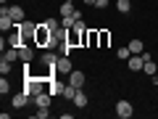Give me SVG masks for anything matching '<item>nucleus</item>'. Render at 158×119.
I'll return each instance as SVG.
<instances>
[{"instance_id": "1", "label": "nucleus", "mask_w": 158, "mask_h": 119, "mask_svg": "<svg viewBox=\"0 0 158 119\" xmlns=\"http://www.w3.org/2000/svg\"><path fill=\"white\" fill-rule=\"evenodd\" d=\"M53 77V74H50ZM50 77H34V74H27V77H24V90L29 93V98H37L40 93H45L48 87H50Z\"/></svg>"}, {"instance_id": "2", "label": "nucleus", "mask_w": 158, "mask_h": 119, "mask_svg": "<svg viewBox=\"0 0 158 119\" xmlns=\"http://www.w3.org/2000/svg\"><path fill=\"white\" fill-rule=\"evenodd\" d=\"M132 114H135V106H132L129 101H118L116 103V117L118 119H129Z\"/></svg>"}, {"instance_id": "3", "label": "nucleus", "mask_w": 158, "mask_h": 119, "mask_svg": "<svg viewBox=\"0 0 158 119\" xmlns=\"http://www.w3.org/2000/svg\"><path fill=\"white\" fill-rule=\"evenodd\" d=\"M56 72H58V74H66V77H69V74L74 72L71 58H69V56H58V61H56Z\"/></svg>"}, {"instance_id": "4", "label": "nucleus", "mask_w": 158, "mask_h": 119, "mask_svg": "<svg viewBox=\"0 0 158 119\" xmlns=\"http://www.w3.org/2000/svg\"><path fill=\"white\" fill-rule=\"evenodd\" d=\"M29 101H32V98H29V93H27V90H21V93H16V95L11 98V103H13V108H24V106H27Z\"/></svg>"}, {"instance_id": "5", "label": "nucleus", "mask_w": 158, "mask_h": 119, "mask_svg": "<svg viewBox=\"0 0 158 119\" xmlns=\"http://www.w3.org/2000/svg\"><path fill=\"white\" fill-rule=\"evenodd\" d=\"M69 85H74V87H85V72L74 69V72L69 74Z\"/></svg>"}, {"instance_id": "6", "label": "nucleus", "mask_w": 158, "mask_h": 119, "mask_svg": "<svg viewBox=\"0 0 158 119\" xmlns=\"http://www.w3.org/2000/svg\"><path fill=\"white\" fill-rule=\"evenodd\" d=\"M63 82L61 79H56V77H50V87H48V93H50V95H63Z\"/></svg>"}, {"instance_id": "7", "label": "nucleus", "mask_w": 158, "mask_h": 119, "mask_svg": "<svg viewBox=\"0 0 158 119\" xmlns=\"http://www.w3.org/2000/svg\"><path fill=\"white\" fill-rule=\"evenodd\" d=\"M8 16H11L16 24H21L24 21V8L21 6H8Z\"/></svg>"}, {"instance_id": "8", "label": "nucleus", "mask_w": 158, "mask_h": 119, "mask_svg": "<svg viewBox=\"0 0 158 119\" xmlns=\"http://www.w3.org/2000/svg\"><path fill=\"white\" fill-rule=\"evenodd\" d=\"M87 103H90V98H87V93L82 90V87H79V90H77V95H74V106H77V108H85Z\"/></svg>"}, {"instance_id": "9", "label": "nucleus", "mask_w": 158, "mask_h": 119, "mask_svg": "<svg viewBox=\"0 0 158 119\" xmlns=\"http://www.w3.org/2000/svg\"><path fill=\"white\" fill-rule=\"evenodd\" d=\"M40 61L45 64L48 69H53V66H56V61H58V56H56V53H53V51H45V53H42V56H40Z\"/></svg>"}, {"instance_id": "10", "label": "nucleus", "mask_w": 158, "mask_h": 119, "mask_svg": "<svg viewBox=\"0 0 158 119\" xmlns=\"http://www.w3.org/2000/svg\"><path fill=\"white\" fill-rule=\"evenodd\" d=\"M19 56H21V61H24V64H29V61L34 58V51H32V45H29V42H27V45H21V48H19Z\"/></svg>"}, {"instance_id": "11", "label": "nucleus", "mask_w": 158, "mask_h": 119, "mask_svg": "<svg viewBox=\"0 0 158 119\" xmlns=\"http://www.w3.org/2000/svg\"><path fill=\"white\" fill-rule=\"evenodd\" d=\"M50 98H53V95H50L48 90H45V93H40V95L34 98V106H37V108H40V106H50Z\"/></svg>"}, {"instance_id": "12", "label": "nucleus", "mask_w": 158, "mask_h": 119, "mask_svg": "<svg viewBox=\"0 0 158 119\" xmlns=\"http://www.w3.org/2000/svg\"><path fill=\"white\" fill-rule=\"evenodd\" d=\"M3 58H8V61H21V56H19V48H6V53H3Z\"/></svg>"}, {"instance_id": "13", "label": "nucleus", "mask_w": 158, "mask_h": 119, "mask_svg": "<svg viewBox=\"0 0 158 119\" xmlns=\"http://www.w3.org/2000/svg\"><path fill=\"white\" fill-rule=\"evenodd\" d=\"M116 11L118 13H129L132 11V0H116Z\"/></svg>"}, {"instance_id": "14", "label": "nucleus", "mask_w": 158, "mask_h": 119, "mask_svg": "<svg viewBox=\"0 0 158 119\" xmlns=\"http://www.w3.org/2000/svg\"><path fill=\"white\" fill-rule=\"evenodd\" d=\"M77 90H79V87H74V85H69V82H66V87H63V98H66V101H74Z\"/></svg>"}, {"instance_id": "15", "label": "nucleus", "mask_w": 158, "mask_h": 119, "mask_svg": "<svg viewBox=\"0 0 158 119\" xmlns=\"http://www.w3.org/2000/svg\"><path fill=\"white\" fill-rule=\"evenodd\" d=\"M129 51H132V53H145V45H142V40H132V42H129Z\"/></svg>"}, {"instance_id": "16", "label": "nucleus", "mask_w": 158, "mask_h": 119, "mask_svg": "<svg viewBox=\"0 0 158 119\" xmlns=\"http://www.w3.org/2000/svg\"><path fill=\"white\" fill-rule=\"evenodd\" d=\"M142 72H145V74H150V77H153V74L158 72V69H156V61H153V58H148V61H145V66H142Z\"/></svg>"}, {"instance_id": "17", "label": "nucleus", "mask_w": 158, "mask_h": 119, "mask_svg": "<svg viewBox=\"0 0 158 119\" xmlns=\"http://www.w3.org/2000/svg\"><path fill=\"white\" fill-rule=\"evenodd\" d=\"M61 27L74 29V27H77V19H74V16H61Z\"/></svg>"}, {"instance_id": "18", "label": "nucleus", "mask_w": 158, "mask_h": 119, "mask_svg": "<svg viewBox=\"0 0 158 119\" xmlns=\"http://www.w3.org/2000/svg\"><path fill=\"white\" fill-rule=\"evenodd\" d=\"M34 117H37V119H48V117H50V106H40L37 111H34Z\"/></svg>"}, {"instance_id": "19", "label": "nucleus", "mask_w": 158, "mask_h": 119, "mask_svg": "<svg viewBox=\"0 0 158 119\" xmlns=\"http://www.w3.org/2000/svg\"><path fill=\"white\" fill-rule=\"evenodd\" d=\"M108 42H111V32L108 29H100V48H108Z\"/></svg>"}, {"instance_id": "20", "label": "nucleus", "mask_w": 158, "mask_h": 119, "mask_svg": "<svg viewBox=\"0 0 158 119\" xmlns=\"http://www.w3.org/2000/svg\"><path fill=\"white\" fill-rule=\"evenodd\" d=\"M71 13H74V6H71V0H66L61 6V16H71Z\"/></svg>"}, {"instance_id": "21", "label": "nucleus", "mask_w": 158, "mask_h": 119, "mask_svg": "<svg viewBox=\"0 0 158 119\" xmlns=\"http://www.w3.org/2000/svg\"><path fill=\"white\" fill-rule=\"evenodd\" d=\"M116 56L121 58V61H127V58L132 56V51H129V45H127V48H118V51H116Z\"/></svg>"}, {"instance_id": "22", "label": "nucleus", "mask_w": 158, "mask_h": 119, "mask_svg": "<svg viewBox=\"0 0 158 119\" xmlns=\"http://www.w3.org/2000/svg\"><path fill=\"white\" fill-rule=\"evenodd\" d=\"M0 93H3V95H6V93H11V85H8L6 74H3V79H0Z\"/></svg>"}, {"instance_id": "23", "label": "nucleus", "mask_w": 158, "mask_h": 119, "mask_svg": "<svg viewBox=\"0 0 158 119\" xmlns=\"http://www.w3.org/2000/svg\"><path fill=\"white\" fill-rule=\"evenodd\" d=\"M0 72H3V74L11 72V61H8V58H0Z\"/></svg>"}, {"instance_id": "24", "label": "nucleus", "mask_w": 158, "mask_h": 119, "mask_svg": "<svg viewBox=\"0 0 158 119\" xmlns=\"http://www.w3.org/2000/svg\"><path fill=\"white\" fill-rule=\"evenodd\" d=\"M74 45H69V42H61V56H71Z\"/></svg>"}, {"instance_id": "25", "label": "nucleus", "mask_w": 158, "mask_h": 119, "mask_svg": "<svg viewBox=\"0 0 158 119\" xmlns=\"http://www.w3.org/2000/svg\"><path fill=\"white\" fill-rule=\"evenodd\" d=\"M45 24L48 29H56V27H61V21H58V19H48V21H42Z\"/></svg>"}, {"instance_id": "26", "label": "nucleus", "mask_w": 158, "mask_h": 119, "mask_svg": "<svg viewBox=\"0 0 158 119\" xmlns=\"http://www.w3.org/2000/svg\"><path fill=\"white\" fill-rule=\"evenodd\" d=\"M95 8H108V0H98V3H95Z\"/></svg>"}, {"instance_id": "27", "label": "nucleus", "mask_w": 158, "mask_h": 119, "mask_svg": "<svg viewBox=\"0 0 158 119\" xmlns=\"http://www.w3.org/2000/svg\"><path fill=\"white\" fill-rule=\"evenodd\" d=\"M95 3H98V0H85V6H95Z\"/></svg>"}]
</instances>
